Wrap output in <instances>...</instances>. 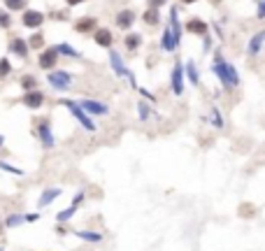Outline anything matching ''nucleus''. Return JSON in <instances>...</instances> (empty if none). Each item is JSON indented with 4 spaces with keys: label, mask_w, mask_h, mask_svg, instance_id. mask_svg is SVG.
<instances>
[{
    "label": "nucleus",
    "mask_w": 265,
    "mask_h": 251,
    "mask_svg": "<svg viewBox=\"0 0 265 251\" xmlns=\"http://www.w3.org/2000/svg\"><path fill=\"white\" fill-rule=\"evenodd\" d=\"M212 70L216 72V77L221 79V84L226 86V89H233V86H238L239 84V77H238V70L230 65V63H226L223 58H221L219 54L214 56V65Z\"/></svg>",
    "instance_id": "nucleus-1"
},
{
    "label": "nucleus",
    "mask_w": 265,
    "mask_h": 251,
    "mask_svg": "<svg viewBox=\"0 0 265 251\" xmlns=\"http://www.w3.org/2000/svg\"><path fill=\"white\" fill-rule=\"evenodd\" d=\"M61 102H63V105H65V107H68V109H70L72 114H75V119H77V121H80V124L84 126L86 130H91V133L96 130V124H93V121L88 119V114H86V112H84V109L80 107V105H77V102H75V100H61Z\"/></svg>",
    "instance_id": "nucleus-2"
},
{
    "label": "nucleus",
    "mask_w": 265,
    "mask_h": 251,
    "mask_svg": "<svg viewBox=\"0 0 265 251\" xmlns=\"http://www.w3.org/2000/svg\"><path fill=\"white\" fill-rule=\"evenodd\" d=\"M109 61H112V68H114L116 75H119V77H128V79H131V84L135 86V89H137V84H135V77H132V72L124 65V61H121V56L116 54V51H112V54H109Z\"/></svg>",
    "instance_id": "nucleus-3"
},
{
    "label": "nucleus",
    "mask_w": 265,
    "mask_h": 251,
    "mask_svg": "<svg viewBox=\"0 0 265 251\" xmlns=\"http://www.w3.org/2000/svg\"><path fill=\"white\" fill-rule=\"evenodd\" d=\"M70 81H72V77L68 75V72H52L49 75V84H52L53 89H68L70 86Z\"/></svg>",
    "instance_id": "nucleus-4"
},
{
    "label": "nucleus",
    "mask_w": 265,
    "mask_h": 251,
    "mask_svg": "<svg viewBox=\"0 0 265 251\" xmlns=\"http://www.w3.org/2000/svg\"><path fill=\"white\" fill-rule=\"evenodd\" d=\"M172 91H175L177 96L184 93V68L179 63L172 68Z\"/></svg>",
    "instance_id": "nucleus-5"
},
{
    "label": "nucleus",
    "mask_w": 265,
    "mask_h": 251,
    "mask_svg": "<svg viewBox=\"0 0 265 251\" xmlns=\"http://www.w3.org/2000/svg\"><path fill=\"white\" fill-rule=\"evenodd\" d=\"M37 135H40V140H42L44 147H53V133H52V126H49L47 119L40 121V126H37Z\"/></svg>",
    "instance_id": "nucleus-6"
},
{
    "label": "nucleus",
    "mask_w": 265,
    "mask_h": 251,
    "mask_svg": "<svg viewBox=\"0 0 265 251\" xmlns=\"http://www.w3.org/2000/svg\"><path fill=\"white\" fill-rule=\"evenodd\" d=\"M170 33H172V40L175 45H179L182 40V24H179V17H177V9H170Z\"/></svg>",
    "instance_id": "nucleus-7"
},
{
    "label": "nucleus",
    "mask_w": 265,
    "mask_h": 251,
    "mask_svg": "<svg viewBox=\"0 0 265 251\" xmlns=\"http://www.w3.org/2000/svg\"><path fill=\"white\" fill-rule=\"evenodd\" d=\"M42 21H44V14H42V12L28 9L26 14H24V26H26V28H37V26H42Z\"/></svg>",
    "instance_id": "nucleus-8"
},
{
    "label": "nucleus",
    "mask_w": 265,
    "mask_h": 251,
    "mask_svg": "<svg viewBox=\"0 0 265 251\" xmlns=\"http://www.w3.org/2000/svg\"><path fill=\"white\" fill-rule=\"evenodd\" d=\"M77 105H80L84 112H91V114H107V107L100 105V102H96V100H80Z\"/></svg>",
    "instance_id": "nucleus-9"
},
{
    "label": "nucleus",
    "mask_w": 265,
    "mask_h": 251,
    "mask_svg": "<svg viewBox=\"0 0 265 251\" xmlns=\"http://www.w3.org/2000/svg\"><path fill=\"white\" fill-rule=\"evenodd\" d=\"M42 102H44V96L40 93V91H30V93H26L24 96V105L30 109H37V107H42Z\"/></svg>",
    "instance_id": "nucleus-10"
},
{
    "label": "nucleus",
    "mask_w": 265,
    "mask_h": 251,
    "mask_svg": "<svg viewBox=\"0 0 265 251\" xmlns=\"http://www.w3.org/2000/svg\"><path fill=\"white\" fill-rule=\"evenodd\" d=\"M132 21H135V12L132 9H124V12L116 14V26L119 28H131Z\"/></svg>",
    "instance_id": "nucleus-11"
},
{
    "label": "nucleus",
    "mask_w": 265,
    "mask_h": 251,
    "mask_svg": "<svg viewBox=\"0 0 265 251\" xmlns=\"http://www.w3.org/2000/svg\"><path fill=\"white\" fill-rule=\"evenodd\" d=\"M61 196V188H47L42 193V198H40V202H37V207H47V205H52L56 198Z\"/></svg>",
    "instance_id": "nucleus-12"
},
{
    "label": "nucleus",
    "mask_w": 265,
    "mask_h": 251,
    "mask_svg": "<svg viewBox=\"0 0 265 251\" xmlns=\"http://www.w3.org/2000/svg\"><path fill=\"white\" fill-rule=\"evenodd\" d=\"M56 49H47L42 56H40V65H42L44 70H49V68H53L56 65Z\"/></svg>",
    "instance_id": "nucleus-13"
},
{
    "label": "nucleus",
    "mask_w": 265,
    "mask_h": 251,
    "mask_svg": "<svg viewBox=\"0 0 265 251\" xmlns=\"http://www.w3.org/2000/svg\"><path fill=\"white\" fill-rule=\"evenodd\" d=\"M186 28H188V33H195V35H205V33H207V24L200 21V19H191V21L186 24Z\"/></svg>",
    "instance_id": "nucleus-14"
},
{
    "label": "nucleus",
    "mask_w": 265,
    "mask_h": 251,
    "mask_svg": "<svg viewBox=\"0 0 265 251\" xmlns=\"http://www.w3.org/2000/svg\"><path fill=\"white\" fill-rule=\"evenodd\" d=\"M160 49H163V51H175V49H177L175 40H172V33H170V28L163 30V37H160Z\"/></svg>",
    "instance_id": "nucleus-15"
},
{
    "label": "nucleus",
    "mask_w": 265,
    "mask_h": 251,
    "mask_svg": "<svg viewBox=\"0 0 265 251\" xmlns=\"http://www.w3.org/2000/svg\"><path fill=\"white\" fill-rule=\"evenodd\" d=\"M9 49H12L17 56H21V58L28 54V45L21 40V37H14V40H12V45H9Z\"/></svg>",
    "instance_id": "nucleus-16"
},
{
    "label": "nucleus",
    "mask_w": 265,
    "mask_h": 251,
    "mask_svg": "<svg viewBox=\"0 0 265 251\" xmlns=\"http://www.w3.org/2000/svg\"><path fill=\"white\" fill-rule=\"evenodd\" d=\"M96 42L100 47H109V45H112V33H109V30H105V28L96 30Z\"/></svg>",
    "instance_id": "nucleus-17"
},
{
    "label": "nucleus",
    "mask_w": 265,
    "mask_h": 251,
    "mask_svg": "<svg viewBox=\"0 0 265 251\" xmlns=\"http://www.w3.org/2000/svg\"><path fill=\"white\" fill-rule=\"evenodd\" d=\"M263 40H265V33H263V30H261V33H256V35H254V40H251V45H249V54L256 56L258 51H261V45H263Z\"/></svg>",
    "instance_id": "nucleus-18"
},
{
    "label": "nucleus",
    "mask_w": 265,
    "mask_h": 251,
    "mask_svg": "<svg viewBox=\"0 0 265 251\" xmlns=\"http://www.w3.org/2000/svg\"><path fill=\"white\" fill-rule=\"evenodd\" d=\"M93 26H96V19L86 17V19H80L75 28H77V33H88V30H93Z\"/></svg>",
    "instance_id": "nucleus-19"
},
{
    "label": "nucleus",
    "mask_w": 265,
    "mask_h": 251,
    "mask_svg": "<svg viewBox=\"0 0 265 251\" xmlns=\"http://www.w3.org/2000/svg\"><path fill=\"white\" fill-rule=\"evenodd\" d=\"M75 235H77L80 240H86V242H100V240H103L100 233H88V230H77Z\"/></svg>",
    "instance_id": "nucleus-20"
},
{
    "label": "nucleus",
    "mask_w": 265,
    "mask_h": 251,
    "mask_svg": "<svg viewBox=\"0 0 265 251\" xmlns=\"http://www.w3.org/2000/svg\"><path fill=\"white\" fill-rule=\"evenodd\" d=\"M186 77H188L191 84H198V81H200V75H198V70H195V65L191 61L186 63Z\"/></svg>",
    "instance_id": "nucleus-21"
},
{
    "label": "nucleus",
    "mask_w": 265,
    "mask_h": 251,
    "mask_svg": "<svg viewBox=\"0 0 265 251\" xmlns=\"http://www.w3.org/2000/svg\"><path fill=\"white\" fill-rule=\"evenodd\" d=\"M140 45H142V37L137 35V33H131V35L126 37V47H128L131 51H135V49H137Z\"/></svg>",
    "instance_id": "nucleus-22"
},
{
    "label": "nucleus",
    "mask_w": 265,
    "mask_h": 251,
    "mask_svg": "<svg viewBox=\"0 0 265 251\" xmlns=\"http://www.w3.org/2000/svg\"><path fill=\"white\" fill-rule=\"evenodd\" d=\"M75 212H77V207L72 205V207H68V209H63V212H58V216H56V219H58L61 224H63V221H70Z\"/></svg>",
    "instance_id": "nucleus-23"
},
{
    "label": "nucleus",
    "mask_w": 265,
    "mask_h": 251,
    "mask_svg": "<svg viewBox=\"0 0 265 251\" xmlns=\"http://www.w3.org/2000/svg\"><path fill=\"white\" fill-rule=\"evenodd\" d=\"M56 54H65V56H72V58H77V56H80L70 45H58V47H56Z\"/></svg>",
    "instance_id": "nucleus-24"
},
{
    "label": "nucleus",
    "mask_w": 265,
    "mask_h": 251,
    "mask_svg": "<svg viewBox=\"0 0 265 251\" xmlns=\"http://www.w3.org/2000/svg\"><path fill=\"white\" fill-rule=\"evenodd\" d=\"M159 9H147V12H144V21H147V24H159Z\"/></svg>",
    "instance_id": "nucleus-25"
},
{
    "label": "nucleus",
    "mask_w": 265,
    "mask_h": 251,
    "mask_svg": "<svg viewBox=\"0 0 265 251\" xmlns=\"http://www.w3.org/2000/svg\"><path fill=\"white\" fill-rule=\"evenodd\" d=\"M137 112H140V119L142 121H147V117H149V107H147V102H137Z\"/></svg>",
    "instance_id": "nucleus-26"
},
{
    "label": "nucleus",
    "mask_w": 265,
    "mask_h": 251,
    "mask_svg": "<svg viewBox=\"0 0 265 251\" xmlns=\"http://www.w3.org/2000/svg\"><path fill=\"white\" fill-rule=\"evenodd\" d=\"M21 86H24V89H35V77L26 75V77L21 79Z\"/></svg>",
    "instance_id": "nucleus-27"
},
{
    "label": "nucleus",
    "mask_w": 265,
    "mask_h": 251,
    "mask_svg": "<svg viewBox=\"0 0 265 251\" xmlns=\"http://www.w3.org/2000/svg\"><path fill=\"white\" fill-rule=\"evenodd\" d=\"M5 5H7L9 9H21L26 5V0H5Z\"/></svg>",
    "instance_id": "nucleus-28"
},
{
    "label": "nucleus",
    "mask_w": 265,
    "mask_h": 251,
    "mask_svg": "<svg viewBox=\"0 0 265 251\" xmlns=\"http://www.w3.org/2000/svg\"><path fill=\"white\" fill-rule=\"evenodd\" d=\"M9 70H12V68H9V61L7 58H0V77L9 75Z\"/></svg>",
    "instance_id": "nucleus-29"
},
{
    "label": "nucleus",
    "mask_w": 265,
    "mask_h": 251,
    "mask_svg": "<svg viewBox=\"0 0 265 251\" xmlns=\"http://www.w3.org/2000/svg\"><path fill=\"white\" fill-rule=\"evenodd\" d=\"M210 117H212V124L216 126V128H221V126H223V121H221V114H219V109H216V107L212 109V114H210Z\"/></svg>",
    "instance_id": "nucleus-30"
},
{
    "label": "nucleus",
    "mask_w": 265,
    "mask_h": 251,
    "mask_svg": "<svg viewBox=\"0 0 265 251\" xmlns=\"http://www.w3.org/2000/svg\"><path fill=\"white\" fill-rule=\"evenodd\" d=\"M0 168H2V170H7V172H12V175H24V172L19 170V168H12V165H9V163H5V161H0Z\"/></svg>",
    "instance_id": "nucleus-31"
},
{
    "label": "nucleus",
    "mask_w": 265,
    "mask_h": 251,
    "mask_svg": "<svg viewBox=\"0 0 265 251\" xmlns=\"http://www.w3.org/2000/svg\"><path fill=\"white\" fill-rule=\"evenodd\" d=\"M21 221H24V216L14 214V216H9V219H7V226H9V228H14V226H19Z\"/></svg>",
    "instance_id": "nucleus-32"
},
{
    "label": "nucleus",
    "mask_w": 265,
    "mask_h": 251,
    "mask_svg": "<svg viewBox=\"0 0 265 251\" xmlns=\"http://www.w3.org/2000/svg\"><path fill=\"white\" fill-rule=\"evenodd\" d=\"M9 24H12V21H9V17L5 14V12H0V28H9Z\"/></svg>",
    "instance_id": "nucleus-33"
},
{
    "label": "nucleus",
    "mask_w": 265,
    "mask_h": 251,
    "mask_svg": "<svg viewBox=\"0 0 265 251\" xmlns=\"http://www.w3.org/2000/svg\"><path fill=\"white\" fill-rule=\"evenodd\" d=\"M30 47H35V49H37V47H42V35L33 37V40H30Z\"/></svg>",
    "instance_id": "nucleus-34"
},
{
    "label": "nucleus",
    "mask_w": 265,
    "mask_h": 251,
    "mask_svg": "<svg viewBox=\"0 0 265 251\" xmlns=\"http://www.w3.org/2000/svg\"><path fill=\"white\" fill-rule=\"evenodd\" d=\"M160 5H165V0H149V7L151 9H159Z\"/></svg>",
    "instance_id": "nucleus-35"
},
{
    "label": "nucleus",
    "mask_w": 265,
    "mask_h": 251,
    "mask_svg": "<svg viewBox=\"0 0 265 251\" xmlns=\"http://www.w3.org/2000/svg\"><path fill=\"white\" fill-rule=\"evenodd\" d=\"M81 200H84V191H80V193H77V196H75V200H72V205L77 207L81 202Z\"/></svg>",
    "instance_id": "nucleus-36"
},
{
    "label": "nucleus",
    "mask_w": 265,
    "mask_h": 251,
    "mask_svg": "<svg viewBox=\"0 0 265 251\" xmlns=\"http://www.w3.org/2000/svg\"><path fill=\"white\" fill-rule=\"evenodd\" d=\"M258 17H265V0L258 5Z\"/></svg>",
    "instance_id": "nucleus-37"
},
{
    "label": "nucleus",
    "mask_w": 265,
    "mask_h": 251,
    "mask_svg": "<svg viewBox=\"0 0 265 251\" xmlns=\"http://www.w3.org/2000/svg\"><path fill=\"white\" fill-rule=\"evenodd\" d=\"M24 221H37V214H28V216H24Z\"/></svg>",
    "instance_id": "nucleus-38"
},
{
    "label": "nucleus",
    "mask_w": 265,
    "mask_h": 251,
    "mask_svg": "<svg viewBox=\"0 0 265 251\" xmlns=\"http://www.w3.org/2000/svg\"><path fill=\"white\" fill-rule=\"evenodd\" d=\"M81 0H68V5H80Z\"/></svg>",
    "instance_id": "nucleus-39"
},
{
    "label": "nucleus",
    "mask_w": 265,
    "mask_h": 251,
    "mask_svg": "<svg viewBox=\"0 0 265 251\" xmlns=\"http://www.w3.org/2000/svg\"><path fill=\"white\" fill-rule=\"evenodd\" d=\"M2 142H5V137H2V135H0V147H2Z\"/></svg>",
    "instance_id": "nucleus-40"
},
{
    "label": "nucleus",
    "mask_w": 265,
    "mask_h": 251,
    "mask_svg": "<svg viewBox=\"0 0 265 251\" xmlns=\"http://www.w3.org/2000/svg\"><path fill=\"white\" fill-rule=\"evenodd\" d=\"M182 2H186V5H188V2H195V0H182Z\"/></svg>",
    "instance_id": "nucleus-41"
}]
</instances>
